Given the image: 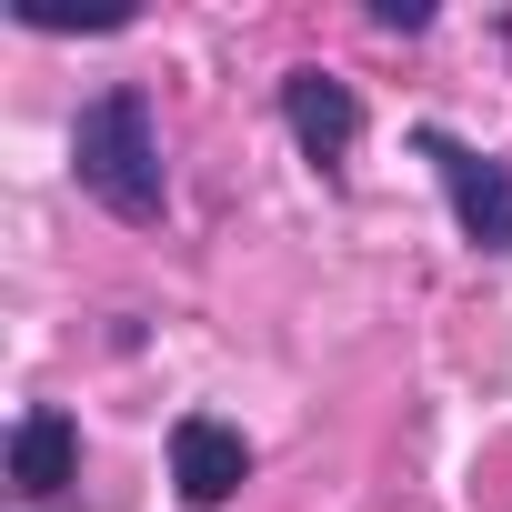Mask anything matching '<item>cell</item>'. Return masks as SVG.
Masks as SVG:
<instances>
[{
  "label": "cell",
  "mask_w": 512,
  "mask_h": 512,
  "mask_svg": "<svg viewBox=\"0 0 512 512\" xmlns=\"http://www.w3.org/2000/svg\"><path fill=\"white\" fill-rule=\"evenodd\" d=\"M71 171H81V191L111 211V221H161V201H171V181H161V131H151V101L141 91H101L81 121H71Z\"/></svg>",
  "instance_id": "obj_1"
},
{
  "label": "cell",
  "mask_w": 512,
  "mask_h": 512,
  "mask_svg": "<svg viewBox=\"0 0 512 512\" xmlns=\"http://www.w3.org/2000/svg\"><path fill=\"white\" fill-rule=\"evenodd\" d=\"M422 141V161L442 171V191H452V211H462V231L492 251V262H512V171L492 161V151H472V141H452V131H412Z\"/></svg>",
  "instance_id": "obj_2"
},
{
  "label": "cell",
  "mask_w": 512,
  "mask_h": 512,
  "mask_svg": "<svg viewBox=\"0 0 512 512\" xmlns=\"http://www.w3.org/2000/svg\"><path fill=\"white\" fill-rule=\"evenodd\" d=\"M171 482H181V502H231L241 482H251V442L231 432V422H211V412H181L171 422Z\"/></svg>",
  "instance_id": "obj_4"
},
{
  "label": "cell",
  "mask_w": 512,
  "mask_h": 512,
  "mask_svg": "<svg viewBox=\"0 0 512 512\" xmlns=\"http://www.w3.org/2000/svg\"><path fill=\"white\" fill-rule=\"evenodd\" d=\"M502 41H512V31H502Z\"/></svg>",
  "instance_id": "obj_7"
},
{
  "label": "cell",
  "mask_w": 512,
  "mask_h": 512,
  "mask_svg": "<svg viewBox=\"0 0 512 512\" xmlns=\"http://www.w3.org/2000/svg\"><path fill=\"white\" fill-rule=\"evenodd\" d=\"M71 472H81V422L71 412H21V432H11V482L31 492V502H51V492H71Z\"/></svg>",
  "instance_id": "obj_5"
},
{
  "label": "cell",
  "mask_w": 512,
  "mask_h": 512,
  "mask_svg": "<svg viewBox=\"0 0 512 512\" xmlns=\"http://www.w3.org/2000/svg\"><path fill=\"white\" fill-rule=\"evenodd\" d=\"M372 21H382V31H422L432 11H422V0H372Z\"/></svg>",
  "instance_id": "obj_6"
},
{
  "label": "cell",
  "mask_w": 512,
  "mask_h": 512,
  "mask_svg": "<svg viewBox=\"0 0 512 512\" xmlns=\"http://www.w3.org/2000/svg\"><path fill=\"white\" fill-rule=\"evenodd\" d=\"M282 121H292L302 161H322V171H342L352 141H362V101H352V81H332V71H292V81H282Z\"/></svg>",
  "instance_id": "obj_3"
}]
</instances>
